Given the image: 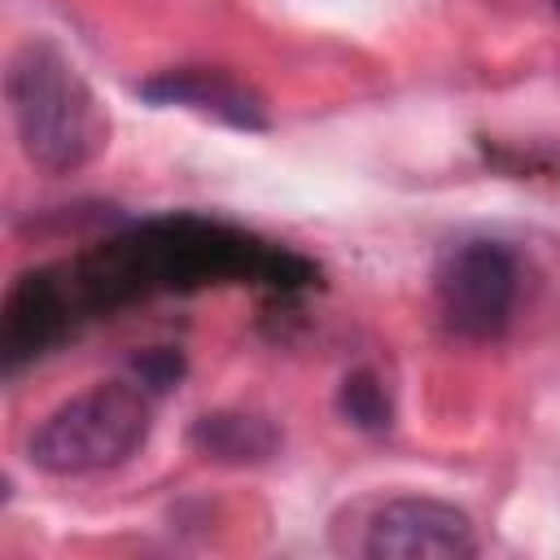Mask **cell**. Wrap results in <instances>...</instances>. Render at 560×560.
Returning a JSON list of instances; mask_svg holds the SVG:
<instances>
[{
    "label": "cell",
    "instance_id": "6da1fadb",
    "mask_svg": "<svg viewBox=\"0 0 560 560\" xmlns=\"http://www.w3.org/2000/svg\"><path fill=\"white\" fill-rule=\"evenodd\" d=\"M4 96L22 153L48 175H74L109 144V114L74 61L48 44L26 39L4 70Z\"/></svg>",
    "mask_w": 560,
    "mask_h": 560
},
{
    "label": "cell",
    "instance_id": "8992f818",
    "mask_svg": "<svg viewBox=\"0 0 560 560\" xmlns=\"http://www.w3.org/2000/svg\"><path fill=\"white\" fill-rule=\"evenodd\" d=\"M188 442L201 459L214 464H262L280 451L276 424L254 411H206L192 420Z\"/></svg>",
    "mask_w": 560,
    "mask_h": 560
},
{
    "label": "cell",
    "instance_id": "ba28073f",
    "mask_svg": "<svg viewBox=\"0 0 560 560\" xmlns=\"http://www.w3.org/2000/svg\"><path fill=\"white\" fill-rule=\"evenodd\" d=\"M136 372H140V385H144V389H171V385L179 381V354L153 350V354L136 359Z\"/></svg>",
    "mask_w": 560,
    "mask_h": 560
},
{
    "label": "cell",
    "instance_id": "277c9868",
    "mask_svg": "<svg viewBox=\"0 0 560 560\" xmlns=\"http://www.w3.org/2000/svg\"><path fill=\"white\" fill-rule=\"evenodd\" d=\"M359 551L372 560H464L477 551V529L455 503L398 494L372 508Z\"/></svg>",
    "mask_w": 560,
    "mask_h": 560
},
{
    "label": "cell",
    "instance_id": "3957f363",
    "mask_svg": "<svg viewBox=\"0 0 560 560\" xmlns=\"http://www.w3.org/2000/svg\"><path fill=\"white\" fill-rule=\"evenodd\" d=\"M433 293L442 324L464 341H494L508 332L521 298L516 254L499 241H459L438 258Z\"/></svg>",
    "mask_w": 560,
    "mask_h": 560
},
{
    "label": "cell",
    "instance_id": "7a4b0ae2",
    "mask_svg": "<svg viewBox=\"0 0 560 560\" xmlns=\"http://www.w3.org/2000/svg\"><path fill=\"white\" fill-rule=\"evenodd\" d=\"M149 389L131 381H105L48 411L26 442V455L48 477H88L131 459L149 438Z\"/></svg>",
    "mask_w": 560,
    "mask_h": 560
},
{
    "label": "cell",
    "instance_id": "5b68a950",
    "mask_svg": "<svg viewBox=\"0 0 560 560\" xmlns=\"http://www.w3.org/2000/svg\"><path fill=\"white\" fill-rule=\"evenodd\" d=\"M140 96L153 105H179L192 109L201 118L228 122L236 131H267V105L254 88H245L241 79H232L228 70H210V66H179V70H162L153 79L140 83Z\"/></svg>",
    "mask_w": 560,
    "mask_h": 560
},
{
    "label": "cell",
    "instance_id": "52a82bcc",
    "mask_svg": "<svg viewBox=\"0 0 560 560\" xmlns=\"http://www.w3.org/2000/svg\"><path fill=\"white\" fill-rule=\"evenodd\" d=\"M337 411H341L354 429H363V433H385V429H389V420H394L389 394H385L381 376H376V372H368V368L350 372V376L337 385Z\"/></svg>",
    "mask_w": 560,
    "mask_h": 560
},
{
    "label": "cell",
    "instance_id": "9c48e42d",
    "mask_svg": "<svg viewBox=\"0 0 560 560\" xmlns=\"http://www.w3.org/2000/svg\"><path fill=\"white\" fill-rule=\"evenodd\" d=\"M551 4H556V13H560V0H551Z\"/></svg>",
    "mask_w": 560,
    "mask_h": 560
}]
</instances>
